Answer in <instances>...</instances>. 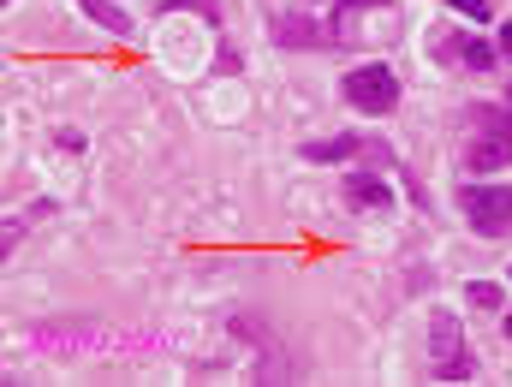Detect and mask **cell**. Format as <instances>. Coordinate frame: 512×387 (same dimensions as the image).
Segmentation results:
<instances>
[{
    "label": "cell",
    "instance_id": "1",
    "mask_svg": "<svg viewBox=\"0 0 512 387\" xmlns=\"http://www.w3.org/2000/svg\"><path fill=\"white\" fill-rule=\"evenodd\" d=\"M429 364H435V382H471V370H477L465 352V328L447 310H435V322H429Z\"/></svg>",
    "mask_w": 512,
    "mask_h": 387
},
{
    "label": "cell",
    "instance_id": "2",
    "mask_svg": "<svg viewBox=\"0 0 512 387\" xmlns=\"http://www.w3.org/2000/svg\"><path fill=\"white\" fill-rule=\"evenodd\" d=\"M512 161V120H495V114H471V137H465V167L471 173H501Z\"/></svg>",
    "mask_w": 512,
    "mask_h": 387
},
{
    "label": "cell",
    "instance_id": "3",
    "mask_svg": "<svg viewBox=\"0 0 512 387\" xmlns=\"http://www.w3.org/2000/svg\"><path fill=\"white\" fill-rule=\"evenodd\" d=\"M340 96H346L358 114H393V102H399V78H393V66L370 60V66H352V72H346Z\"/></svg>",
    "mask_w": 512,
    "mask_h": 387
},
{
    "label": "cell",
    "instance_id": "4",
    "mask_svg": "<svg viewBox=\"0 0 512 387\" xmlns=\"http://www.w3.org/2000/svg\"><path fill=\"white\" fill-rule=\"evenodd\" d=\"M459 209H465V221L483 233V239H501L512 227V185H465L459 191Z\"/></svg>",
    "mask_w": 512,
    "mask_h": 387
},
{
    "label": "cell",
    "instance_id": "5",
    "mask_svg": "<svg viewBox=\"0 0 512 387\" xmlns=\"http://www.w3.org/2000/svg\"><path fill=\"white\" fill-rule=\"evenodd\" d=\"M304 155L310 161H370V167H382L387 161V143L382 137H316V143H304Z\"/></svg>",
    "mask_w": 512,
    "mask_h": 387
},
{
    "label": "cell",
    "instance_id": "6",
    "mask_svg": "<svg viewBox=\"0 0 512 387\" xmlns=\"http://www.w3.org/2000/svg\"><path fill=\"white\" fill-rule=\"evenodd\" d=\"M346 203L352 209H393V191L376 173H346Z\"/></svg>",
    "mask_w": 512,
    "mask_h": 387
},
{
    "label": "cell",
    "instance_id": "7",
    "mask_svg": "<svg viewBox=\"0 0 512 387\" xmlns=\"http://www.w3.org/2000/svg\"><path fill=\"white\" fill-rule=\"evenodd\" d=\"M274 30H280L286 48H328V42H334V30H328V24H310V18H280Z\"/></svg>",
    "mask_w": 512,
    "mask_h": 387
},
{
    "label": "cell",
    "instance_id": "8",
    "mask_svg": "<svg viewBox=\"0 0 512 387\" xmlns=\"http://www.w3.org/2000/svg\"><path fill=\"white\" fill-rule=\"evenodd\" d=\"M429 54H435L441 66H459V60H465V36H459V30H435V36H429Z\"/></svg>",
    "mask_w": 512,
    "mask_h": 387
},
{
    "label": "cell",
    "instance_id": "9",
    "mask_svg": "<svg viewBox=\"0 0 512 387\" xmlns=\"http://www.w3.org/2000/svg\"><path fill=\"white\" fill-rule=\"evenodd\" d=\"M501 60V48H489V36H465V60L459 66H471V72H489Z\"/></svg>",
    "mask_w": 512,
    "mask_h": 387
},
{
    "label": "cell",
    "instance_id": "10",
    "mask_svg": "<svg viewBox=\"0 0 512 387\" xmlns=\"http://www.w3.org/2000/svg\"><path fill=\"white\" fill-rule=\"evenodd\" d=\"M477 310H507V286H495V280H471V292H465Z\"/></svg>",
    "mask_w": 512,
    "mask_h": 387
},
{
    "label": "cell",
    "instance_id": "11",
    "mask_svg": "<svg viewBox=\"0 0 512 387\" xmlns=\"http://www.w3.org/2000/svg\"><path fill=\"white\" fill-rule=\"evenodd\" d=\"M84 12H90L96 24H108L114 36H126V30H131V18L120 12V6H108V0H84Z\"/></svg>",
    "mask_w": 512,
    "mask_h": 387
},
{
    "label": "cell",
    "instance_id": "12",
    "mask_svg": "<svg viewBox=\"0 0 512 387\" xmlns=\"http://www.w3.org/2000/svg\"><path fill=\"white\" fill-rule=\"evenodd\" d=\"M447 6H459L465 18H489V0H447Z\"/></svg>",
    "mask_w": 512,
    "mask_h": 387
},
{
    "label": "cell",
    "instance_id": "13",
    "mask_svg": "<svg viewBox=\"0 0 512 387\" xmlns=\"http://www.w3.org/2000/svg\"><path fill=\"white\" fill-rule=\"evenodd\" d=\"M60 149L66 155H84V131H60Z\"/></svg>",
    "mask_w": 512,
    "mask_h": 387
},
{
    "label": "cell",
    "instance_id": "14",
    "mask_svg": "<svg viewBox=\"0 0 512 387\" xmlns=\"http://www.w3.org/2000/svg\"><path fill=\"white\" fill-rule=\"evenodd\" d=\"M501 54L512 60V24H501Z\"/></svg>",
    "mask_w": 512,
    "mask_h": 387
},
{
    "label": "cell",
    "instance_id": "15",
    "mask_svg": "<svg viewBox=\"0 0 512 387\" xmlns=\"http://www.w3.org/2000/svg\"><path fill=\"white\" fill-rule=\"evenodd\" d=\"M507 340H512V310H507Z\"/></svg>",
    "mask_w": 512,
    "mask_h": 387
},
{
    "label": "cell",
    "instance_id": "16",
    "mask_svg": "<svg viewBox=\"0 0 512 387\" xmlns=\"http://www.w3.org/2000/svg\"><path fill=\"white\" fill-rule=\"evenodd\" d=\"M507 96H512V90H507Z\"/></svg>",
    "mask_w": 512,
    "mask_h": 387
}]
</instances>
